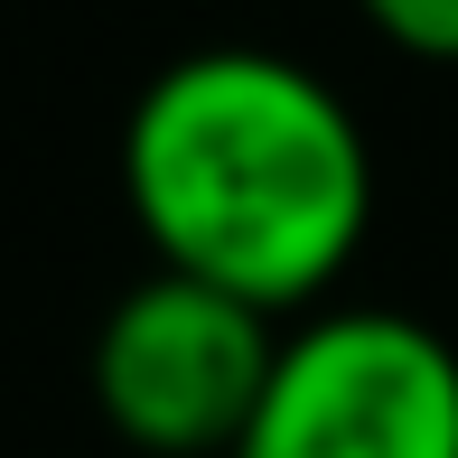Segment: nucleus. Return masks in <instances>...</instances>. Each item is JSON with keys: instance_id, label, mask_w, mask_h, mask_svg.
Segmentation results:
<instances>
[{"instance_id": "obj_3", "label": "nucleus", "mask_w": 458, "mask_h": 458, "mask_svg": "<svg viewBox=\"0 0 458 458\" xmlns=\"http://www.w3.org/2000/svg\"><path fill=\"white\" fill-rule=\"evenodd\" d=\"M234 458H458V346L411 309H318L281 327Z\"/></svg>"}, {"instance_id": "obj_4", "label": "nucleus", "mask_w": 458, "mask_h": 458, "mask_svg": "<svg viewBox=\"0 0 458 458\" xmlns=\"http://www.w3.org/2000/svg\"><path fill=\"white\" fill-rule=\"evenodd\" d=\"M356 19L421 66H458V0H356Z\"/></svg>"}, {"instance_id": "obj_2", "label": "nucleus", "mask_w": 458, "mask_h": 458, "mask_svg": "<svg viewBox=\"0 0 458 458\" xmlns=\"http://www.w3.org/2000/svg\"><path fill=\"white\" fill-rule=\"evenodd\" d=\"M281 356V318L150 272L94 327V411L131 458H234Z\"/></svg>"}, {"instance_id": "obj_1", "label": "nucleus", "mask_w": 458, "mask_h": 458, "mask_svg": "<svg viewBox=\"0 0 458 458\" xmlns=\"http://www.w3.org/2000/svg\"><path fill=\"white\" fill-rule=\"evenodd\" d=\"M122 206L150 272L300 327L374 234V140L356 103L300 56L187 47L122 122Z\"/></svg>"}]
</instances>
